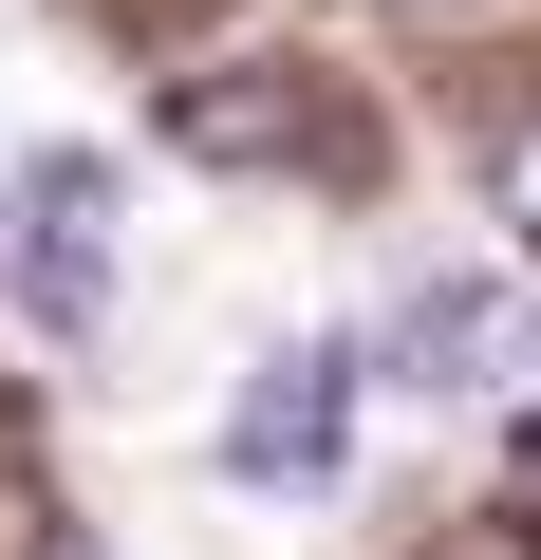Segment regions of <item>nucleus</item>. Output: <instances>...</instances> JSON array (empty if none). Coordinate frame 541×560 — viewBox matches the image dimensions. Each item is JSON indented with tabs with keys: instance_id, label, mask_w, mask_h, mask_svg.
<instances>
[{
	"instance_id": "obj_4",
	"label": "nucleus",
	"mask_w": 541,
	"mask_h": 560,
	"mask_svg": "<svg viewBox=\"0 0 541 560\" xmlns=\"http://www.w3.org/2000/svg\"><path fill=\"white\" fill-rule=\"evenodd\" d=\"M168 150H205V168H299L318 113H299V75H187V94H168Z\"/></svg>"
},
{
	"instance_id": "obj_2",
	"label": "nucleus",
	"mask_w": 541,
	"mask_h": 560,
	"mask_svg": "<svg viewBox=\"0 0 541 560\" xmlns=\"http://www.w3.org/2000/svg\"><path fill=\"white\" fill-rule=\"evenodd\" d=\"M355 374H374L355 337L261 355V374H243V411H224V467H243V486H318V467H337V430H355Z\"/></svg>"
},
{
	"instance_id": "obj_3",
	"label": "nucleus",
	"mask_w": 541,
	"mask_h": 560,
	"mask_svg": "<svg viewBox=\"0 0 541 560\" xmlns=\"http://www.w3.org/2000/svg\"><path fill=\"white\" fill-rule=\"evenodd\" d=\"M113 300V150H38L20 168V318H94Z\"/></svg>"
},
{
	"instance_id": "obj_5",
	"label": "nucleus",
	"mask_w": 541,
	"mask_h": 560,
	"mask_svg": "<svg viewBox=\"0 0 541 560\" xmlns=\"http://www.w3.org/2000/svg\"><path fill=\"white\" fill-rule=\"evenodd\" d=\"M504 224L541 243V131H504Z\"/></svg>"
},
{
	"instance_id": "obj_1",
	"label": "nucleus",
	"mask_w": 541,
	"mask_h": 560,
	"mask_svg": "<svg viewBox=\"0 0 541 560\" xmlns=\"http://www.w3.org/2000/svg\"><path fill=\"white\" fill-rule=\"evenodd\" d=\"M374 374H392V393H504V374H541V300H522L504 261H448V280L392 300Z\"/></svg>"
}]
</instances>
